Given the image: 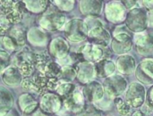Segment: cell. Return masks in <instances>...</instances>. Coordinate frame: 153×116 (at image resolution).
<instances>
[{"mask_svg":"<svg viewBox=\"0 0 153 116\" xmlns=\"http://www.w3.org/2000/svg\"><path fill=\"white\" fill-rule=\"evenodd\" d=\"M80 11L83 15L89 17H95L99 15L102 10L101 1H81Z\"/></svg>","mask_w":153,"mask_h":116,"instance_id":"25","label":"cell"},{"mask_svg":"<svg viewBox=\"0 0 153 116\" xmlns=\"http://www.w3.org/2000/svg\"><path fill=\"white\" fill-rule=\"evenodd\" d=\"M75 86L69 82H60L56 89V94H57L63 100L70 97L75 90Z\"/></svg>","mask_w":153,"mask_h":116,"instance_id":"29","label":"cell"},{"mask_svg":"<svg viewBox=\"0 0 153 116\" xmlns=\"http://www.w3.org/2000/svg\"><path fill=\"white\" fill-rule=\"evenodd\" d=\"M78 53L81 54L84 61L97 64L101 60L108 59L112 55L108 47H100L91 43H87L80 47Z\"/></svg>","mask_w":153,"mask_h":116,"instance_id":"6","label":"cell"},{"mask_svg":"<svg viewBox=\"0 0 153 116\" xmlns=\"http://www.w3.org/2000/svg\"><path fill=\"white\" fill-rule=\"evenodd\" d=\"M41 72L48 77L56 78L59 80L60 76H61V72H62V67L57 63L51 60L50 62H48L46 64V66L43 68V70L41 72Z\"/></svg>","mask_w":153,"mask_h":116,"instance_id":"28","label":"cell"},{"mask_svg":"<svg viewBox=\"0 0 153 116\" xmlns=\"http://www.w3.org/2000/svg\"><path fill=\"white\" fill-rule=\"evenodd\" d=\"M13 64L16 66L23 78L32 76L36 72V53L25 46L20 49L12 59Z\"/></svg>","mask_w":153,"mask_h":116,"instance_id":"2","label":"cell"},{"mask_svg":"<svg viewBox=\"0 0 153 116\" xmlns=\"http://www.w3.org/2000/svg\"><path fill=\"white\" fill-rule=\"evenodd\" d=\"M146 107L150 110L153 111V86L150 88L146 97Z\"/></svg>","mask_w":153,"mask_h":116,"instance_id":"38","label":"cell"},{"mask_svg":"<svg viewBox=\"0 0 153 116\" xmlns=\"http://www.w3.org/2000/svg\"><path fill=\"white\" fill-rule=\"evenodd\" d=\"M126 101L131 107H141L146 101V91L143 85L139 82L131 83L126 90Z\"/></svg>","mask_w":153,"mask_h":116,"instance_id":"11","label":"cell"},{"mask_svg":"<svg viewBox=\"0 0 153 116\" xmlns=\"http://www.w3.org/2000/svg\"><path fill=\"white\" fill-rule=\"evenodd\" d=\"M74 1H53L54 5L61 12H70L74 7Z\"/></svg>","mask_w":153,"mask_h":116,"instance_id":"36","label":"cell"},{"mask_svg":"<svg viewBox=\"0 0 153 116\" xmlns=\"http://www.w3.org/2000/svg\"><path fill=\"white\" fill-rule=\"evenodd\" d=\"M27 41L35 47H45L48 43V35L40 27H31L27 31Z\"/></svg>","mask_w":153,"mask_h":116,"instance_id":"20","label":"cell"},{"mask_svg":"<svg viewBox=\"0 0 153 116\" xmlns=\"http://www.w3.org/2000/svg\"><path fill=\"white\" fill-rule=\"evenodd\" d=\"M1 78L3 82L9 87H18L22 84L23 80L20 70L13 64H11L7 69H5Z\"/></svg>","mask_w":153,"mask_h":116,"instance_id":"21","label":"cell"},{"mask_svg":"<svg viewBox=\"0 0 153 116\" xmlns=\"http://www.w3.org/2000/svg\"><path fill=\"white\" fill-rule=\"evenodd\" d=\"M74 68L77 74L76 78L82 84H87L90 81H92V79L97 76L95 64L83 61L75 64Z\"/></svg>","mask_w":153,"mask_h":116,"instance_id":"14","label":"cell"},{"mask_svg":"<svg viewBox=\"0 0 153 116\" xmlns=\"http://www.w3.org/2000/svg\"><path fill=\"white\" fill-rule=\"evenodd\" d=\"M115 104L117 106V109L118 114L121 116H126L130 114L131 106L126 101H124L120 98H117L115 99Z\"/></svg>","mask_w":153,"mask_h":116,"instance_id":"34","label":"cell"},{"mask_svg":"<svg viewBox=\"0 0 153 116\" xmlns=\"http://www.w3.org/2000/svg\"><path fill=\"white\" fill-rule=\"evenodd\" d=\"M25 7L28 12L32 13H40L42 14L50 5L49 1L42 0V1H23Z\"/></svg>","mask_w":153,"mask_h":116,"instance_id":"27","label":"cell"},{"mask_svg":"<svg viewBox=\"0 0 153 116\" xmlns=\"http://www.w3.org/2000/svg\"><path fill=\"white\" fill-rule=\"evenodd\" d=\"M12 62V56L11 55L4 51V50H0V77L2 76L3 72L11 65Z\"/></svg>","mask_w":153,"mask_h":116,"instance_id":"33","label":"cell"},{"mask_svg":"<svg viewBox=\"0 0 153 116\" xmlns=\"http://www.w3.org/2000/svg\"><path fill=\"white\" fill-rule=\"evenodd\" d=\"M76 116H102V113L92 104L85 105L83 109Z\"/></svg>","mask_w":153,"mask_h":116,"instance_id":"35","label":"cell"},{"mask_svg":"<svg viewBox=\"0 0 153 116\" xmlns=\"http://www.w3.org/2000/svg\"><path fill=\"white\" fill-rule=\"evenodd\" d=\"M60 81L56 78H50L41 72H36L32 76L23 78L21 84L22 88L28 93L44 95L49 91L56 89Z\"/></svg>","mask_w":153,"mask_h":116,"instance_id":"1","label":"cell"},{"mask_svg":"<svg viewBox=\"0 0 153 116\" xmlns=\"http://www.w3.org/2000/svg\"><path fill=\"white\" fill-rule=\"evenodd\" d=\"M85 22L89 27L88 39L90 43L100 47H108L111 40V36L104 28L103 22L95 17L87 18Z\"/></svg>","mask_w":153,"mask_h":116,"instance_id":"5","label":"cell"},{"mask_svg":"<svg viewBox=\"0 0 153 116\" xmlns=\"http://www.w3.org/2000/svg\"><path fill=\"white\" fill-rule=\"evenodd\" d=\"M65 15L59 11L54 4L48 8L38 18V23L41 29L48 31H56L65 26Z\"/></svg>","mask_w":153,"mask_h":116,"instance_id":"3","label":"cell"},{"mask_svg":"<svg viewBox=\"0 0 153 116\" xmlns=\"http://www.w3.org/2000/svg\"><path fill=\"white\" fill-rule=\"evenodd\" d=\"M31 116H49L48 114H46V113H44L40 108H39L33 115Z\"/></svg>","mask_w":153,"mask_h":116,"instance_id":"41","label":"cell"},{"mask_svg":"<svg viewBox=\"0 0 153 116\" xmlns=\"http://www.w3.org/2000/svg\"><path fill=\"white\" fill-rule=\"evenodd\" d=\"M14 97L11 90L0 86V116H4L13 108Z\"/></svg>","mask_w":153,"mask_h":116,"instance_id":"22","label":"cell"},{"mask_svg":"<svg viewBox=\"0 0 153 116\" xmlns=\"http://www.w3.org/2000/svg\"><path fill=\"white\" fill-rule=\"evenodd\" d=\"M135 76L138 81L145 85L153 84V60H143L135 70Z\"/></svg>","mask_w":153,"mask_h":116,"instance_id":"15","label":"cell"},{"mask_svg":"<svg viewBox=\"0 0 153 116\" xmlns=\"http://www.w3.org/2000/svg\"><path fill=\"white\" fill-rule=\"evenodd\" d=\"M4 116H20V115H19V114H18L17 110H16V109H14V108H13L10 112H8L6 115H4Z\"/></svg>","mask_w":153,"mask_h":116,"instance_id":"42","label":"cell"},{"mask_svg":"<svg viewBox=\"0 0 153 116\" xmlns=\"http://www.w3.org/2000/svg\"><path fill=\"white\" fill-rule=\"evenodd\" d=\"M89 27L85 21L73 19L66 22L65 26V36L72 42H81L88 38Z\"/></svg>","mask_w":153,"mask_h":116,"instance_id":"9","label":"cell"},{"mask_svg":"<svg viewBox=\"0 0 153 116\" xmlns=\"http://www.w3.org/2000/svg\"><path fill=\"white\" fill-rule=\"evenodd\" d=\"M117 71L122 74H131L132 72H135L136 70V62L135 59L129 55H120L116 64Z\"/></svg>","mask_w":153,"mask_h":116,"instance_id":"23","label":"cell"},{"mask_svg":"<svg viewBox=\"0 0 153 116\" xmlns=\"http://www.w3.org/2000/svg\"><path fill=\"white\" fill-rule=\"evenodd\" d=\"M0 11L4 14L12 25L18 24L27 11L23 1H0Z\"/></svg>","mask_w":153,"mask_h":116,"instance_id":"7","label":"cell"},{"mask_svg":"<svg viewBox=\"0 0 153 116\" xmlns=\"http://www.w3.org/2000/svg\"><path fill=\"white\" fill-rule=\"evenodd\" d=\"M37 102L38 101L36 100L34 96L31 93H28V92L21 94L18 98V106L22 112H23L27 107Z\"/></svg>","mask_w":153,"mask_h":116,"instance_id":"30","label":"cell"},{"mask_svg":"<svg viewBox=\"0 0 153 116\" xmlns=\"http://www.w3.org/2000/svg\"><path fill=\"white\" fill-rule=\"evenodd\" d=\"M18 48L16 45L10 37H8L7 35L0 36V50H4L11 55V53L14 52Z\"/></svg>","mask_w":153,"mask_h":116,"instance_id":"32","label":"cell"},{"mask_svg":"<svg viewBox=\"0 0 153 116\" xmlns=\"http://www.w3.org/2000/svg\"><path fill=\"white\" fill-rule=\"evenodd\" d=\"M125 6L120 2H110L106 4L105 15L106 18L111 22H121L125 18Z\"/></svg>","mask_w":153,"mask_h":116,"instance_id":"19","label":"cell"},{"mask_svg":"<svg viewBox=\"0 0 153 116\" xmlns=\"http://www.w3.org/2000/svg\"><path fill=\"white\" fill-rule=\"evenodd\" d=\"M103 88L106 95L112 99H116L127 89V81L121 75H112L105 79Z\"/></svg>","mask_w":153,"mask_h":116,"instance_id":"10","label":"cell"},{"mask_svg":"<svg viewBox=\"0 0 153 116\" xmlns=\"http://www.w3.org/2000/svg\"><path fill=\"white\" fill-rule=\"evenodd\" d=\"M104 93L105 91L103 85L96 81H90L89 83L85 84L82 89V94L85 98V100L91 104L102 100Z\"/></svg>","mask_w":153,"mask_h":116,"instance_id":"13","label":"cell"},{"mask_svg":"<svg viewBox=\"0 0 153 116\" xmlns=\"http://www.w3.org/2000/svg\"><path fill=\"white\" fill-rule=\"evenodd\" d=\"M134 45L132 31L126 25H119L113 31V38L111 40V48L117 55H126Z\"/></svg>","mask_w":153,"mask_h":116,"instance_id":"4","label":"cell"},{"mask_svg":"<svg viewBox=\"0 0 153 116\" xmlns=\"http://www.w3.org/2000/svg\"><path fill=\"white\" fill-rule=\"evenodd\" d=\"M70 47L68 42L61 38H56L49 42L48 45V54L51 57L56 59H64L68 55Z\"/></svg>","mask_w":153,"mask_h":116,"instance_id":"17","label":"cell"},{"mask_svg":"<svg viewBox=\"0 0 153 116\" xmlns=\"http://www.w3.org/2000/svg\"><path fill=\"white\" fill-rule=\"evenodd\" d=\"M135 49L137 53L145 57H153V34H139L135 38Z\"/></svg>","mask_w":153,"mask_h":116,"instance_id":"16","label":"cell"},{"mask_svg":"<svg viewBox=\"0 0 153 116\" xmlns=\"http://www.w3.org/2000/svg\"><path fill=\"white\" fill-rule=\"evenodd\" d=\"M63 106L66 111L77 115L85 106V98L82 92L75 90L70 97L63 100Z\"/></svg>","mask_w":153,"mask_h":116,"instance_id":"18","label":"cell"},{"mask_svg":"<svg viewBox=\"0 0 153 116\" xmlns=\"http://www.w3.org/2000/svg\"><path fill=\"white\" fill-rule=\"evenodd\" d=\"M126 25L133 32L140 33L144 31L149 26L147 11L143 8H133L127 13Z\"/></svg>","mask_w":153,"mask_h":116,"instance_id":"8","label":"cell"},{"mask_svg":"<svg viewBox=\"0 0 153 116\" xmlns=\"http://www.w3.org/2000/svg\"><path fill=\"white\" fill-rule=\"evenodd\" d=\"M95 68H96V72H97L98 77L107 79L112 76V74L116 71L117 66L113 61L109 59H105L95 64Z\"/></svg>","mask_w":153,"mask_h":116,"instance_id":"26","label":"cell"},{"mask_svg":"<svg viewBox=\"0 0 153 116\" xmlns=\"http://www.w3.org/2000/svg\"><path fill=\"white\" fill-rule=\"evenodd\" d=\"M148 20H149V25L153 27V11L148 12Z\"/></svg>","mask_w":153,"mask_h":116,"instance_id":"43","label":"cell"},{"mask_svg":"<svg viewBox=\"0 0 153 116\" xmlns=\"http://www.w3.org/2000/svg\"><path fill=\"white\" fill-rule=\"evenodd\" d=\"M138 2L137 1H123L122 4H124V6L127 9H130V8H133L136 5Z\"/></svg>","mask_w":153,"mask_h":116,"instance_id":"39","label":"cell"},{"mask_svg":"<svg viewBox=\"0 0 153 116\" xmlns=\"http://www.w3.org/2000/svg\"><path fill=\"white\" fill-rule=\"evenodd\" d=\"M63 106V99L56 93L48 92L41 96L39 108L48 115H54L59 112Z\"/></svg>","mask_w":153,"mask_h":116,"instance_id":"12","label":"cell"},{"mask_svg":"<svg viewBox=\"0 0 153 116\" xmlns=\"http://www.w3.org/2000/svg\"><path fill=\"white\" fill-rule=\"evenodd\" d=\"M76 70L74 66L65 65L62 67V72L59 81L61 82H69L71 83L76 78Z\"/></svg>","mask_w":153,"mask_h":116,"instance_id":"31","label":"cell"},{"mask_svg":"<svg viewBox=\"0 0 153 116\" xmlns=\"http://www.w3.org/2000/svg\"><path fill=\"white\" fill-rule=\"evenodd\" d=\"M11 22L7 20L4 14L0 11V36H5L12 28Z\"/></svg>","mask_w":153,"mask_h":116,"instance_id":"37","label":"cell"},{"mask_svg":"<svg viewBox=\"0 0 153 116\" xmlns=\"http://www.w3.org/2000/svg\"><path fill=\"white\" fill-rule=\"evenodd\" d=\"M132 116H145L144 115V114L142 112V111H136V112H134Z\"/></svg>","mask_w":153,"mask_h":116,"instance_id":"44","label":"cell"},{"mask_svg":"<svg viewBox=\"0 0 153 116\" xmlns=\"http://www.w3.org/2000/svg\"><path fill=\"white\" fill-rule=\"evenodd\" d=\"M6 35L13 39L18 49H22L25 47L27 41V31L23 27L13 25L9 30Z\"/></svg>","mask_w":153,"mask_h":116,"instance_id":"24","label":"cell"},{"mask_svg":"<svg viewBox=\"0 0 153 116\" xmlns=\"http://www.w3.org/2000/svg\"><path fill=\"white\" fill-rule=\"evenodd\" d=\"M142 4H143V5L145 7V10L147 9L149 12H152L153 11V1H143Z\"/></svg>","mask_w":153,"mask_h":116,"instance_id":"40","label":"cell"}]
</instances>
